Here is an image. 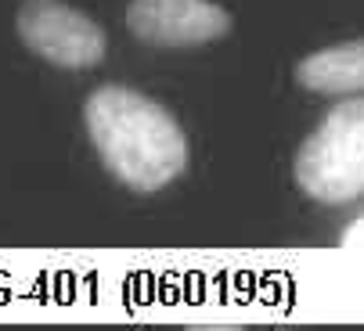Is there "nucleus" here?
<instances>
[{
	"label": "nucleus",
	"instance_id": "5",
	"mask_svg": "<svg viewBox=\"0 0 364 331\" xmlns=\"http://www.w3.org/2000/svg\"><path fill=\"white\" fill-rule=\"evenodd\" d=\"M296 83L314 94L364 90V40H346V43L306 54L296 65Z\"/></svg>",
	"mask_w": 364,
	"mask_h": 331
},
{
	"label": "nucleus",
	"instance_id": "2",
	"mask_svg": "<svg viewBox=\"0 0 364 331\" xmlns=\"http://www.w3.org/2000/svg\"><path fill=\"white\" fill-rule=\"evenodd\" d=\"M292 173L299 191L325 205L364 195V97L336 104L314 126L296 151Z\"/></svg>",
	"mask_w": 364,
	"mask_h": 331
},
{
	"label": "nucleus",
	"instance_id": "6",
	"mask_svg": "<svg viewBox=\"0 0 364 331\" xmlns=\"http://www.w3.org/2000/svg\"><path fill=\"white\" fill-rule=\"evenodd\" d=\"M343 249H350V252H360V249H364V216H360L357 224L346 231V238H343Z\"/></svg>",
	"mask_w": 364,
	"mask_h": 331
},
{
	"label": "nucleus",
	"instance_id": "3",
	"mask_svg": "<svg viewBox=\"0 0 364 331\" xmlns=\"http://www.w3.org/2000/svg\"><path fill=\"white\" fill-rule=\"evenodd\" d=\"M15 33L36 58L58 69H94L109 47L105 29L62 0H22Z\"/></svg>",
	"mask_w": 364,
	"mask_h": 331
},
{
	"label": "nucleus",
	"instance_id": "1",
	"mask_svg": "<svg viewBox=\"0 0 364 331\" xmlns=\"http://www.w3.org/2000/svg\"><path fill=\"white\" fill-rule=\"evenodd\" d=\"M83 123L105 170L137 195L166 188L188 166V141L177 119L141 90L97 87L83 104Z\"/></svg>",
	"mask_w": 364,
	"mask_h": 331
},
{
	"label": "nucleus",
	"instance_id": "4",
	"mask_svg": "<svg viewBox=\"0 0 364 331\" xmlns=\"http://www.w3.org/2000/svg\"><path fill=\"white\" fill-rule=\"evenodd\" d=\"M127 29L151 47H198L231 33V15L213 0H130Z\"/></svg>",
	"mask_w": 364,
	"mask_h": 331
}]
</instances>
